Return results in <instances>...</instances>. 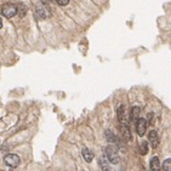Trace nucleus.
Listing matches in <instances>:
<instances>
[{
    "instance_id": "f3484780",
    "label": "nucleus",
    "mask_w": 171,
    "mask_h": 171,
    "mask_svg": "<svg viewBox=\"0 0 171 171\" xmlns=\"http://www.w3.org/2000/svg\"><path fill=\"white\" fill-rule=\"evenodd\" d=\"M40 1H42L44 5H47V4H50V3L52 1V0H40Z\"/></svg>"
},
{
    "instance_id": "2eb2a0df",
    "label": "nucleus",
    "mask_w": 171,
    "mask_h": 171,
    "mask_svg": "<svg viewBox=\"0 0 171 171\" xmlns=\"http://www.w3.org/2000/svg\"><path fill=\"white\" fill-rule=\"evenodd\" d=\"M163 169L164 170H171V159H166L165 161L163 163Z\"/></svg>"
},
{
    "instance_id": "f8f14e48",
    "label": "nucleus",
    "mask_w": 171,
    "mask_h": 171,
    "mask_svg": "<svg viewBox=\"0 0 171 171\" xmlns=\"http://www.w3.org/2000/svg\"><path fill=\"white\" fill-rule=\"evenodd\" d=\"M123 136H124L125 141H130L131 140V134H130V130L127 127V125H123Z\"/></svg>"
},
{
    "instance_id": "9b49d317",
    "label": "nucleus",
    "mask_w": 171,
    "mask_h": 171,
    "mask_svg": "<svg viewBox=\"0 0 171 171\" xmlns=\"http://www.w3.org/2000/svg\"><path fill=\"white\" fill-rule=\"evenodd\" d=\"M35 17L38 19H45L46 18V12L43 8H37L35 10Z\"/></svg>"
},
{
    "instance_id": "20e7f679",
    "label": "nucleus",
    "mask_w": 171,
    "mask_h": 171,
    "mask_svg": "<svg viewBox=\"0 0 171 171\" xmlns=\"http://www.w3.org/2000/svg\"><path fill=\"white\" fill-rule=\"evenodd\" d=\"M136 131H137V135L138 136H145L146 131H147V120L143 119V118H140L136 121Z\"/></svg>"
},
{
    "instance_id": "a211bd4d",
    "label": "nucleus",
    "mask_w": 171,
    "mask_h": 171,
    "mask_svg": "<svg viewBox=\"0 0 171 171\" xmlns=\"http://www.w3.org/2000/svg\"><path fill=\"white\" fill-rule=\"evenodd\" d=\"M3 27V21H1V18H0V28Z\"/></svg>"
},
{
    "instance_id": "6e6552de",
    "label": "nucleus",
    "mask_w": 171,
    "mask_h": 171,
    "mask_svg": "<svg viewBox=\"0 0 171 171\" xmlns=\"http://www.w3.org/2000/svg\"><path fill=\"white\" fill-rule=\"evenodd\" d=\"M83 156H84V159H85L87 163H91L92 159H93V153L91 152L90 149L85 148V149H83Z\"/></svg>"
},
{
    "instance_id": "dca6fc26",
    "label": "nucleus",
    "mask_w": 171,
    "mask_h": 171,
    "mask_svg": "<svg viewBox=\"0 0 171 171\" xmlns=\"http://www.w3.org/2000/svg\"><path fill=\"white\" fill-rule=\"evenodd\" d=\"M58 5H61V6H64V5H67L68 3H69V0H55Z\"/></svg>"
},
{
    "instance_id": "0eeeda50",
    "label": "nucleus",
    "mask_w": 171,
    "mask_h": 171,
    "mask_svg": "<svg viewBox=\"0 0 171 171\" xmlns=\"http://www.w3.org/2000/svg\"><path fill=\"white\" fill-rule=\"evenodd\" d=\"M149 168L152 170H159L160 169V160H159L158 156H153V158L150 159Z\"/></svg>"
},
{
    "instance_id": "7ed1b4c3",
    "label": "nucleus",
    "mask_w": 171,
    "mask_h": 171,
    "mask_svg": "<svg viewBox=\"0 0 171 171\" xmlns=\"http://www.w3.org/2000/svg\"><path fill=\"white\" fill-rule=\"evenodd\" d=\"M4 163L10 168H17L19 165V163H21V159L16 154H8V155H5Z\"/></svg>"
},
{
    "instance_id": "f257e3e1",
    "label": "nucleus",
    "mask_w": 171,
    "mask_h": 171,
    "mask_svg": "<svg viewBox=\"0 0 171 171\" xmlns=\"http://www.w3.org/2000/svg\"><path fill=\"white\" fill-rule=\"evenodd\" d=\"M105 153H106V158L108 159V161H111L112 164H118V163L120 161V158H119L117 147H114V146H108V147H106V149H105Z\"/></svg>"
},
{
    "instance_id": "1a4fd4ad",
    "label": "nucleus",
    "mask_w": 171,
    "mask_h": 171,
    "mask_svg": "<svg viewBox=\"0 0 171 171\" xmlns=\"http://www.w3.org/2000/svg\"><path fill=\"white\" fill-rule=\"evenodd\" d=\"M140 112H141L140 107H132L131 108V119H132V121H137V119L140 117Z\"/></svg>"
},
{
    "instance_id": "4468645a",
    "label": "nucleus",
    "mask_w": 171,
    "mask_h": 171,
    "mask_svg": "<svg viewBox=\"0 0 171 171\" xmlns=\"http://www.w3.org/2000/svg\"><path fill=\"white\" fill-rule=\"evenodd\" d=\"M147 152H148V145H147V142H142L141 143V154L145 155Z\"/></svg>"
},
{
    "instance_id": "f03ea898",
    "label": "nucleus",
    "mask_w": 171,
    "mask_h": 171,
    "mask_svg": "<svg viewBox=\"0 0 171 171\" xmlns=\"http://www.w3.org/2000/svg\"><path fill=\"white\" fill-rule=\"evenodd\" d=\"M1 13L5 17L12 18L13 16L17 15V6L13 5V4H5L1 8Z\"/></svg>"
},
{
    "instance_id": "423d86ee",
    "label": "nucleus",
    "mask_w": 171,
    "mask_h": 171,
    "mask_svg": "<svg viewBox=\"0 0 171 171\" xmlns=\"http://www.w3.org/2000/svg\"><path fill=\"white\" fill-rule=\"evenodd\" d=\"M118 118L119 121L123 125H126V114H125V107L124 106H119L118 108Z\"/></svg>"
},
{
    "instance_id": "39448f33",
    "label": "nucleus",
    "mask_w": 171,
    "mask_h": 171,
    "mask_svg": "<svg viewBox=\"0 0 171 171\" xmlns=\"http://www.w3.org/2000/svg\"><path fill=\"white\" fill-rule=\"evenodd\" d=\"M148 140L150 141V143H152V146H153L154 148L158 146L159 138H158V134H156V131H154V130L149 131V134H148Z\"/></svg>"
},
{
    "instance_id": "ddd939ff",
    "label": "nucleus",
    "mask_w": 171,
    "mask_h": 171,
    "mask_svg": "<svg viewBox=\"0 0 171 171\" xmlns=\"http://www.w3.org/2000/svg\"><path fill=\"white\" fill-rule=\"evenodd\" d=\"M106 138H107L108 142H111V143L117 142V137H115V135L111 131V130H107L106 131Z\"/></svg>"
},
{
    "instance_id": "9d476101",
    "label": "nucleus",
    "mask_w": 171,
    "mask_h": 171,
    "mask_svg": "<svg viewBox=\"0 0 171 171\" xmlns=\"http://www.w3.org/2000/svg\"><path fill=\"white\" fill-rule=\"evenodd\" d=\"M98 164H100V166H101L102 170H109V161H108V159L106 158V156L100 158Z\"/></svg>"
}]
</instances>
